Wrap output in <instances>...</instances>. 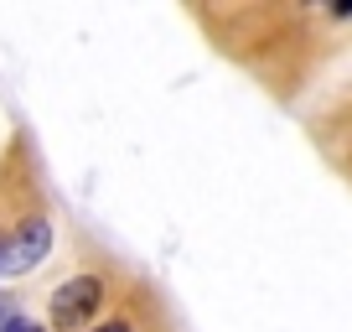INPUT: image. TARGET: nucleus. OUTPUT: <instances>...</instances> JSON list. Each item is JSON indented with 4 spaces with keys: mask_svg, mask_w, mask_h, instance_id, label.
<instances>
[{
    "mask_svg": "<svg viewBox=\"0 0 352 332\" xmlns=\"http://www.w3.org/2000/svg\"><path fill=\"white\" fill-rule=\"evenodd\" d=\"M6 332H47V327H36V322H6Z\"/></svg>",
    "mask_w": 352,
    "mask_h": 332,
    "instance_id": "obj_3",
    "label": "nucleus"
},
{
    "mask_svg": "<svg viewBox=\"0 0 352 332\" xmlns=\"http://www.w3.org/2000/svg\"><path fill=\"white\" fill-rule=\"evenodd\" d=\"M99 296H104V286L94 276L67 280V286L52 296V322L57 327H83V322L94 317V307H99Z\"/></svg>",
    "mask_w": 352,
    "mask_h": 332,
    "instance_id": "obj_2",
    "label": "nucleus"
},
{
    "mask_svg": "<svg viewBox=\"0 0 352 332\" xmlns=\"http://www.w3.org/2000/svg\"><path fill=\"white\" fill-rule=\"evenodd\" d=\"M52 249V223L47 218H26L11 234V244H0V276H26L32 265H42V255Z\"/></svg>",
    "mask_w": 352,
    "mask_h": 332,
    "instance_id": "obj_1",
    "label": "nucleus"
},
{
    "mask_svg": "<svg viewBox=\"0 0 352 332\" xmlns=\"http://www.w3.org/2000/svg\"><path fill=\"white\" fill-rule=\"evenodd\" d=\"M94 332H135L130 322H104V327H94Z\"/></svg>",
    "mask_w": 352,
    "mask_h": 332,
    "instance_id": "obj_4",
    "label": "nucleus"
}]
</instances>
